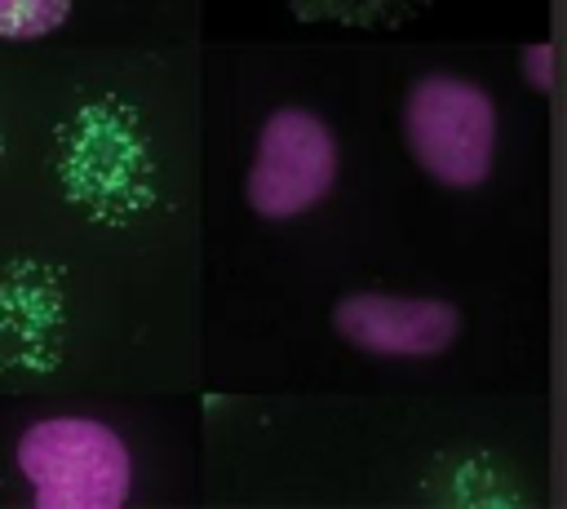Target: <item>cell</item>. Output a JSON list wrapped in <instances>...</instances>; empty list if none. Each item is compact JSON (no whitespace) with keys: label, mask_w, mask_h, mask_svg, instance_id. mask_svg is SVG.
I'll return each instance as SVG.
<instances>
[{"label":"cell","mask_w":567,"mask_h":509,"mask_svg":"<svg viewBox=\"0 0 567 509\" xmlns=\"http://www.w3.org/2000/svg\"><path fill=\"white\" fill-rule=\"evenodd\" d=\"M403 137L412 159L452 190H474L496 164V102L483 84L434 71L403 97Z\"/></svg>","instance_id":"obj_2"},{"label":"cell","mask_w":567,"mask_h":509,"mask_svg":"<svg viewBox=\"0 0 567 509\" xmlns=\"http://www.w3.org/2000/svg\"><path fill=\"white\" fill-rule=\"evenodd\" d=\"M337 177V142L332 128L301 106H279L266 115L252 164H248V208L266 221H288L315 208Z\"/></svg>","instance_id":"obj_3"},{"label":"cell","mask_w":567,"mask_h":509,"mask_svg":"<svg viewBox=\"0 0 567 509\" xmlns=\"http://www.w3.org/2000/svg\"><path fill=\"white\" fill-rule=\"evenodd\" d=\"M35 509H120L133 491L128 443L93 416H44L13 447Z\"/></svg>","instance_id":"obj_1"},{"label":"cell","mask_w":567,"mask_h":509,"mask_svg":"<svg viewBox=\"0 0 567 509\" xmlns=\"http://www.w3.org/2000/svg\"><path fill=\"white\" fill-rule=\"evenodd\" d=\"M71 18V0H0V40H40Z\"/></svg>","instance_id":"obj_6"},{"label":"cell","mask_w":567,"mask_h":509,"mask_svg":"<svg viewBox=\"0 0 567 509\" xmlns=\"http://www.w3.org/2000/svg\"><path fill=\"white\" fill-rule=\"evenodd\" d=\"M332 328L346 345L381 359H434L461 336V310L443 297L346 292L332 305Z\"/></svg>","instance_id":"obj_4"},{"label":"cell","mask_w":567,"mask_h":509,"mask_svg":"<svg viewBox=\"0 0 567 509\" xmlns=\"http://www.w3.org/2000/svg\"><path fill=\"white\" fill-rule=\"evenodd\" d=\"M62 301L31 261L0 266V372H44L58 350Z\"/></svg>","instance_id":"obj_5"},{"label":"cell","mask_w":567,"mask_h":509,"mask_svg":"<svg viewBox=\"0 0 567 509\" xmlns=\"http://www.w3.org/2000/svg\"><path fill=\"white\" fill-rule=\"evenodd\" d=\"M523 75L545 93V89L554 84V49H549V44H532V49H523Z\"/></svg>","instance_id":"obj_7"}]
</instances>
